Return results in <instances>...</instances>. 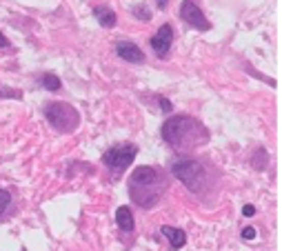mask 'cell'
Wrapping results in <instances>:
<instances>
[{
	"label": "cell",
	"instance_id": "cell-17",
	"mask_svg": "<svg viewBox=\"0 0 282 251\" xmlns=\"http://www.w3.org/2000/svg\"><path fill=\"white\" fill-rule=\"evenodd\" d=\"M242 213H244V216H253L256 209H253L251 205H244V207H242Z\"/></svg>",
	"mask_w": 282,
	"mask_h": 251
},
{
	"label": "cell",
	"instance_id": "cell-3",
	"mask_svg": "<svg viewBox=\"0 0 282 251\" xmlns=\"http://www.w3.org/2000/svg\"><path fill=\"white\" fill-rule=\"evenodd\" d=\"M45 116L56 129L60 131H73L78 127V111L67 102H49L45 107Z\"/></svg>",
	"mask_w": 282,
	"mask_h": 251
},
{
	"label": "cell",
	"instance_id": "cell-11",
	"mask_svg": "<svg viewBox=\"0 0 282 251\" xmlns=\"http://www.w3.org/2000/svg\"><path fill=\"white\" fill-rule=\"evenodd\" d=\"M94 16L98 18V22L102 27H116V20H118L114 9H109V7H94Z\"/></svg>",
	"mask_w": 282,
	"mask_h": 251
},
{
	"label": "cell",
	"instance_id": "cell-5",
	"mask_svg": "<svg viewBox=\"0 0 282 251\" xmlns=\"http://www.w3.org/2000/svg\"><path fill=\"white\" fill-rule=\"evenodd\" d=\"M136 154H138L136 145H118V147H111L109 151H105L102 162H105L107 169H111L114 174H122V171L133 162Z\"/></svg>",
	"mask_w": 282,
	"mask_h": 251
},
{
	"label": "cell",
	"instance_id": "cell-1",
	"mask_svg": "<svg viewBox=\"0 0 282 251\" xmlns=\"http://www.w3.org/2000/svg\"><path fill=\"white\" fill-rule=\"evenodd\" d=\"M129 193L140 207H153L164 193V182L153 167H138L131 174Z\"/></svg>",
	"mask_w": 282,
	"mask_h": 251
},
{
	"label": "cell",
	"instance_id": "cell-15",
	"mask_svg": "<svg viewBox=\"0 0 282 251\" xmlns=\"http://www.w3.org/2000/svg\"><path fill=\"white\" fill-rule=\"evenodd\" d=\"M160 107H162V111H171L174 109V105H171L167 98H160Z\"/></svg>",
	"mask_w": 282,
	"mask_h": 251
},
{
	"label": "cell",
	"instance_id": "cell-14",
	"mask_svg": "<svg viewBox=\"0 0 282 251\" xmlns=\"http://www.w3.org/2000/svg\"><path fill=\"white\" fill-rule=\"evenodd\" d=\"M256 236H258V231H256L253 227H244L242 229V238H244V240H253Z\"/></svg>",
	"mask_w": 282,
	"mask_h": 251
},
{
	"label": "cell",
	"instance_id": "cell-12",
	"mask_svg": "<svg viewBox=\"0 0 282 251\" xmlns=\"http://www.w3.org/2000/svg\"><path fill=\"white\" fill-rule=\"evenodd\" d=\"M42 85L49 89V91H58L60 89V80L56 76H51V73H47V76H42Z\"/></svg>",
	"mask_w": 282,
	"mask_h": 251
},
{
	"label": "cell",
	"instance_id": "cell-4",
	"mask_svg": "<svg viewBox=\"0 0 282 251\" xmlns=\"http://www.w3.org/2000/svg\"><path fill=\"white\" fill-rule=\"evenodd\" d=\"M171 171H174L176 178L180 182H185L191 191H200L202 182H205V169H202V164L198 160H189V158L176 160Z\"/></svg>",
	"mask_w": 282,
	"mask_h": 251
},
{
	"label": "cell",
	"instance_id": "cell-16",
	"mask_svg": "<svg viewBox=\"0 0 282 251\" xmlns=\"http://www.w3.org/2000/svg\"><path fill=\"white\" fill-rule=\"evenodd\" d=\"M136 16L138 18H145V20H149V18H151L149 11H145V9H140V7H136Z\"/></svg>",
	"mask_w": 282,
	"mask_h": 251
},
{
	"label": "cell",
	"instance_id": "cell-9",
	"mask_svg": "<svg viewBox=\"0 0 282 251\" xmlns=\"http://www.w3.org/2000/svg\"><path fill=\"white\" fill-rule=\"evenodd\" d=\"M160 234H162V236H167V240L171 242V247H174V249H180L182 244L187 242V236H185V231H182V229L167 227V225H164V227L160 229Z\"/></svg>",
	"mask_w": 282,
	"mask_h": 251
},
{
	"label": "cell",
	"instance_id": "cell-18",
	"mask_svg": "<svg viewBox=\"0 0 282 251\" xmlns=\"http://www.w3.org/2000/svg\"><path fill=\"white\" fill-rule=\"evenodd\" d=\"M158 7H160V9H167V0H158Z\"/></svg>",
	"mask_w": 282,
	"mask_h": 251
},
{
	"label": "cell",
	"instance_id": "cell-6",
	"mask_svg": "<svg viewBox=\"0 0 282 251\" xmlns=\"http://www.w3.org/2000/svg\"><path fill=\"white\" fill-rule=\"evenodd\" d=\"M180 16L185 18V22H189V24H191V27H195V29H202V32H207V29L211 27L209 20L205 18V14H202V11L193 5V0H185V3H182Z\"/></svg>",
	"mask_w": 282,
	"mask_h": 251
},
{
	"label": "cell",
	"instance_id": "cell-7",
	"mask_svg": "<svg viewBox=\"0 0 282 251\" xmlns=\"http://www.w3.org/2000/svg\"><path fill=\"white\" fill-rule=\"evenodd\" d=\"M171 42H174V29L169 24H162L158 29V34L151 38V47L158 56H167V51L171 49Z\"/></svg>",
	"mask_w": 282,
	"mask_h": 251
},
{
	"label": "cell",
	"instance_id": "cell-19",
	"mask_svg": "<svg viewBox=\"0 0 282 251\" xmlns=\"http://www.w3.org/2000/svg\"><path fill=\"white\" fill-rule=\"evenodd\" d=\"M0 47H7V38H5L3 34H0Z\"/></svg>",
	"mask_w": 282,
	"mask_h": 251
},
{
	"label": "cell",
	"instance_id": "cell-8",
	"mask_svg": "<svg viewBox=\"0 0 282 251\" xmlns=\"http://www.w3.org/2000/svg\"><path fill=\"white\" fill-rule=\"evenodd\" d=\"M116 51H118V56L122 60H127V63H133V65H140L145 60V53L140 51V47L133 45L131 40H120L118 45H116Z\"/></svg>",
	"mask_w": 282,
	"mask_h": 251
},
{
	"label": "cell",
	"instance_id": "cell-2",
	"mask_svg": "<svg viewBox=\"0 0 282 251\" xmlns=\"http://www.w3.org/2000/svg\"><path fill=\"white\" fill-rule=\"evenodd\" d=\"M162 138L176 149L195 147L205 138V127L189 116H174L162 125Z\"/></svg>",
	"mask_w": 282,
	"mask_h": 251
},
{
	"label": "cell",
	"instance_id": "cell-10",
	"mask_svg": "<svg viewBox=\"0 0 282 251\" xmlns=\"http://www.w3.org/2000/svg\"><path fill=\"white\" fill-rule=\"evenodd\" d=\"M116 222H118V227L122 231H133V216H131V209L129 207H118V211H116Z\"/></svg>",
	"mask_w": 282,
	"mask_h": 251
},
{
	"label": "cell",
	"instance_id": "cell-13",
	"mask_svg": "<svg viewBox=\"0 0 282 251\" xmlns=\"http://www.w3.org/2000/svg\"><path fill=\"white\" fill-rule=\"evenodd\" d=\"M9 193L7 191H3V189H0V213H3L5 209H7V205H9Z\"/></svg>",
	"mask_w": 282,
	"mask_h": 251
}]
</instances>
